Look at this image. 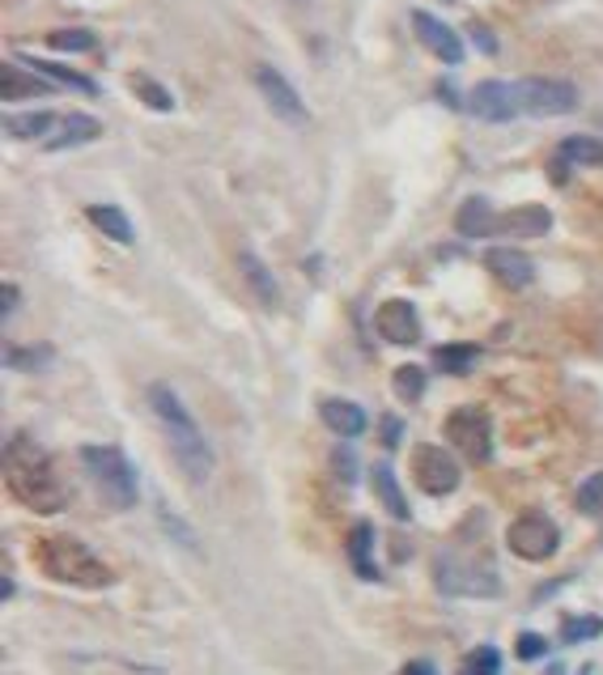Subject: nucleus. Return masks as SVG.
Here are the masks:
<instances>
[{
	"label": "nucleus",
	"mask_w": 603,
	"mask_h": 675,
	"mask_svg": "<svg viewBox=\"0 0 603 675\" xmlns=\"http://www.w3.org/2000/svg\"><path fill=\"white\" fill-rule=\"evenodd\" d=\"M149 408H154V417H158L161 434H166V446H170L174 463L183 468V477L192 480V484H204V480L213 477V450H208V442H204L196 417L188 412V403L179 399L174 387L154 383V387H149Z\"/></svg>",
	"instance_id": "nucleus-1"
},
{
	"label": "nucleus",
	"mask_w": 603,
	"mask_h": 675,
	"mask_svg": "<svg viewBox=\"0 0 603 675\" xmlns=\"http://www.w3.org/2000/svg\"><path fill=\"white\" fill-rule=\"evenodd\" d=\"M4 480H9V493L35 510V515H56L64 510V484L56 477L51 459L35 450L26 437H13L9 450H4Z\"/></svg>",
	"instance_id": "nucleus-2"
},
{
	"label": "nucleus",
	"mask_w": 603,
	"mask_h": 675,
	"mask_svg": "<svg viewBox=\"0 0 603 675\" xmlns=\"http://www.w3.org/2000/svg\"><path fill=\"white\" fill-rule=\"evenodd\" d=\"M35 565L51 582H64L77 591H102L116 582V569L73 535H43L35 544Z\"/></svg>",
	"instance_id": "nucleus-3"
},
{
	"label": "nucleus",
	"mask_w": 603,
	"mask_h": 675,
	"mask_svg": "<svg viewBox=\"0 0 603 675\" xmlns=\"http://www.w3.org/2000/svg\"><path fill=\"white\" fill-rule=\"evenodd\" d=\"M81 468H85V477L94 480V489L102 493V502L111 510H132L141 502V480H136L120 446H102V442L81 446Z\"/></svg>",
	"instance_id": "nucleus-4"
},
{
	"label": "nucleus",
	"mask_w": 603,
	"mask_h": 675,
	"mask_svg": "<svg viewBox=\"0 0 603 675\" xmlns=\"http://www.w3.org/2000/svg\"><path fill=\"white\" fill-rule=\"evenodd\" d=\"M412 480H417L421 493H430V497H446V493L459 489L463 472H459V459H455L446 446L421 442V446H412Z\"/></svg>",
	"instance_id": "nucleus-5"
},
{
	"label": "nucleus",
	"mask_w": 603,
	"mask_h": 675,
	"mask_svg": "<svg viewBox=\"0 0 603 675\" xmlns=\"http://www.w3.org/2000/svg\"><path fill=\"white\" fill-rule=\"evenodd\" d=\"M519 85V107H523V116H569V111H578V89H574V81H562V77H527V81H515Z\"/></svg>",
	"instance_id": "nucleus-6"
},
{
	"label": "nucleus",
	"mask_w": 603,
	"mask_h": 675,
	"mask_svg": "<svg viewBox=\"0 0 603 675\" xmlns=\"http://www.w3.org/2000/svg\"><path fill=\"white\" fill-rule=\"evenodd\" d=\"M506 544H510V553L523 556V561H548V556L562 549V531H557V522L548 515L527 510V515H519L510 522Z\"/></svg>",
	"instance_id": "nucleus-7"
},
{
	"label": "nucleus",
	"mask_w": 603,
	"mask_h": 675,
	"mask_svg": "<svg viewBox=\"0 0 603 675\" xmlns=\"http://www.w3.org/2000/svg\"><path fill=\"white\" fill-rule=\"evenodd\" d=\"M446 442L463 459H472V463H489L493 459V425H489V417L481 408H455L446 417Z\"/></svg>",
	"instance_id": "nucleus-8"
},
{
	"label": "nucleus",
	"mask_w": 603,
	"mask_h": 675,
	"mask_svg": "<svg viewBox=\"0 0 603 675\" xmlns=\"http://www.w3.org/2000/svg\"><path fill=\"white\" fill-rule=\"evenodd\" d=\"M255 89L264 94V103H268V111H273L277 120L293 123V128H302V123L311 120V111H306V103L298 98V89H293L289 77L277 73L273 64H260V69H255Z\"/></svg>",
	"instance_id": "nucleus-9"
},
{
	"label": "nucleus",
	"mask_w": 603,
	"mask_h": 675,
	"mask_svg": "<svg viewBox=\"0 0 603 675\" xmlns=\"http://www.w3.org/2000/svg\"><path fill=\"white\" fill-rule=\"evenodd\" d=\"M468 107H472V116L484 123H510L515 116H523V107H519V85H510V81H481V85L472 89Z\"/></svg>",
	"instance_id": "nucleus-10"
},
{
	"label": "nucleus",
	"mask_w": 603,
	"mask_h": 675,
	"mask_svg": "<svg viewBox=\"0 0 603 675\" xmlns=\"http://www.w3.org/2000/svg\"><path fill=\"white\" fill-rule=\"evenodd\" d=\"M438 587L446 595H484L493 599L502 591L493 569H477V565H459L455 556H438Z\"/></svg>",
	"instance_id": "nucleus-11"
},
{
	"label": "nucleus",
	"mask_w": 603,
	"mask_h": 675,
	"mask_svg": "<svg viewBox=\"0 0 603 675\" xmlns=\"http://www.w3.org/2000/svg\"><path fill=\"white\" fill-rule=\"evenodd\" d=\"M374 327H378V336L387 340V345H417L421 340V315H417V306L408 302V298H387L378 311H374Z\"/></svg>",
	"instance_id": "nucleus-12"
},
{
	"label": "nucleus",
	"mask_w": 603,
	"mask_h": 675,
	"mask_svg": "<svg viewBox=\"0 0 603 675\" xmlns=\"http://www.w3.org/2000/svg\"><path fill=\"white\" fill-rule=\"evenodd\" d=\"M412 35L421 39V47L430 56H438L443 64H463V39L459 31H450L443 17L425 13V9H412Z\"/></svg>",
	"instance_id": "nucleus-13"
},
{
	"label": "nucleus",
	"mask_w": 603,
	"mask_h": 675,
	"mask_svg": "<svg viewBox=\"0 0 603 675\" xmlns=\"http://www.w3.org/2000/svg\"><path fill=\"white\" fill-rule=\"evenodd\" d=\"M484 268L502 280L506 289H527V285L535 280V264L527 260L523 251H515V246H493V251H484Z\"/></svg>",
	"instance_id": "nucleus-14"
},
{
	"label": "nucleus",
	"mask_w": 603,
	"mask_h": 675,
	"mask_svg": "<svg viewBox=\"0 0 603 675\" xmlns=\"http://www.w3.org/2000/svg\"><path fill=\"white\" fill-rule=\"evenodd\" d=\"M497 226H502V213H497L484 196L463 200L459 213H455V230H459L463 239H489V234H497Z\"/></svg>",
	"instance_id": "nucleus-15"
},
{
	"label": "nucleus",
	"mask_w": 603,
	"mask_h": 675,
	"mask_svg": "<svg viewBox=\"0 0 603 675\" xmlns=\"http://www.w3.org/2000/svg\"><path fill=\"white\" fill-rule=\"evenodd\" d=\"M319 421L331 430L336 437H362L365 434V408L353 399H323L319 403Z\"/></svg>",
	"instance_id": "nucleus-16"
},
{
	"label": "nucleus",
	"mask_w": 603,
	"mask_h": 675,
	"mask_svg": "<svg viewBox=\"0 0 603 675\" xmlns=\"http://www.w3.org/2000/svg\"><path fill=\"white\" fill-rule=\"evenodd\" d=\"M548 230H553V213L544 204L510 208V213H502V226H497V234H515V239H540Z\"/></svg>",
	"instance_id": "nucleus-17"
},
{
	"label": "nucleus",
	"mask_w": 603,
	"mask_h": 675,
	"mask_svg": "<svg viewBox=\"0 0 603 675\" xmlns=\"http://www.w3.org/2000/svg\"><path fill=\"white\" fill-rule=\"evenodd\" d=\"M102 136V123L94 120V116H64L60 128L43 141L51 154H64V149H77V145H89V141H98Z\"/></svg>",
	"instance_id": "nucleus-18"
},
{
	"label": "nucleus",
	"mask_w": 603,
	"mask_h": 675,
	"mask_svg": "<svg viewBox=\"0 0 603 675\" xmlns=\"http://www.w3.org/2000/svg\"><path fill=\"white\" fill-rule=\"evenodd\" d=\"M553 166H557V179H565L569 166H603V141L600 136H565Z\"/></svg>",
	"instance_id": "nucleus-19"
},
{
	"label": "nucleus",
	"mask_w": 603,
	"mask_h": 675,
	"mask_svg": "<svg viewBox=\"0 0 603 675\" xmlns=\"http://www.w3.org/2000/svg\"><path fill=\"white\" fill-rule=\"evenodd\" d=\"M17 64H26L31 73H39L43 81H56V85H69V89H77V94H98V85L94 77H85L77 69H69V64H56V60H35V56H17Z\"/></svg>",
	"instance_id": "nucleus-20"
},
{
	"label": "nucleus",
	"mask_w": 603,
	"mask_h": 675,
	"mask_svg": "<svg viewBox=\"0 0 603 675\" xmlns=\"http://www.w3.org/2000/svg\"><path fill=\"white\" fill-rule=\"evenodd\" d=\"M239 273H242V280H246V289L260 298V306H277V277L268 273V264H264L255 251H242Z\"/></svg>",
	"instance_id": "nucleus-21"
},
{
	"label": "nucleus",
	"mask_w": 603,
	"mask_h": 675,
	"mask_svg": "<svg viewBox=\"0 0 603 675\" xmlns=\"http://www.w3.org/2000/svg\"><path fill=\"white\" fill-rule=\"evenodd\" d=\"M85 217L94 221V230H98V234H107V239L120 242V246H128V242L136 239V230H132L128 213L116 208V204H89V208H85Z\"/></svg>",
	"instance_id": "nucleus-22"
},
{
	"label": "nucleus",
	"mask_w": 603,
	"mask_h": 675,
	"mask_svg": "<svg viewBox=\"0 0 603 675\" xmlns=\"http://www.w3.org/2000/svg\"><path fill=\"white\" fill-rule=\"evenodd\" d=\"M370 480H374V493H378L383 510L396 518V522H408V518H412V510H408V502H403L400 480H396V472H391V463H374Z\"/></svg>",
	"instance_id": "nucleus-23"
},
{
	"label": "nucleus",
	"mask_w": 603,
	"mask_h": 675,
	"mask_svg": "<svg viewBox=\"0 0 603 675\" xmlns=\"http://www.w3.org/2000/svg\"><path fill=\"white\" fill-rule=\"evenodd\" d=\"M4 128H9V136H17V141H47V136L60 128V116H51V111H26V116H9Z\"/></svg>",
	"instance_id": "nucleus-24"
},
{
	"label": "nucleus",
	"mask_w": 603,
	"mask_h": 675,
	"mask_svg": "<svg viewBox=\"0 0 603 675\" xmlns=\"http://www.w3.org/2000/svg\"><path fill=\"white\" fill-rule=\"evenodd\" d=\"M477 361H481V345H443V349H434V365L443 374H472Z\"/></svg>",
	"instance_id": "nucleus-25"
},
{
	"label": "nucleus",
	"mask_w": 603,
	"mask_h": 675,
	"mask_svg": "<svg viewBox=\"0 0 603 675\" xmlns=\"http://www.w3.org/2000/svg\"><path fill=\"white\" fill-rule=\"evenodd\" d=\"M0 89H4V98H31V94H47L51 85H47L39 73H31L26 64H9V69H4V85H0Z\"/></svg>",
	"instance_id": "nucleus-26"
},
{
	"label": "nucleus",
	"mask_w": 603,
	"mask_h": 675,
	"mask_svg": "<svg viewBox=\"0 0 603 675\" xmlns=\"http://www.w3.org/2000/svg\"><path fill=\"white\" fill-rule=\"evenodd\" d=\"M370 544H374V527H370V522H358L353 535H349V556H353V565H358L362 578H378V569L370 565Z\"/></svg>",
	"instance_id": "nucleus-27"
},
{
	"label": "nucleus",
	"mask_w": 603,
	"mask_h": 675,
	"mask_svg": "<svg viewBox=\"0 0 603 675\" xmlns=\"http://www.w3.org/2000/svg\"><path fill=\"white\" fill-rule=\"evenodd\" d=\"M132 89H136V98H141L145 107H154V111H174V94L161 89L154 77H132Z\"/></svg>",
	"instance_id": "nucleus-28"
},
{
	"label": "nucleus",
	"mask_w": 603,
	"mask_h": 675,
	"mask_svg": "<svg viewBox=\"0 0 603 675\" xmlns=\"http://www.w3.org/2000/svg\"><path fill=\"white\" fill-rule=\"evenodd\" d=\"M391 383H396V396L408 399V403H417V399L425 396V370L421 365H400Z\"/></svg>",
	"instance_id": "nucleus-29"
},
{
	"label": "nucleus",
	"mask_w": 603,
	"mask_h": 675,
	"mask_svg": "<svg viewBox=\"0 0 603 675\" xmlns=\"http://www.w3.org/2000/svg\"><path fill=\"white\" fill-rule=\"evenodd\" d=\"M459 675H502V654H497L493 646H481V650H472V654L463 659Z\"/></svg>",
	"instance_id": "nucleus-30"
},
{
	"label": "nucleus",
	"mask_w": 603,
	"mask_h": 675,
	"mask_svg": "<svg viewBox=\"0 0 603 675\" xmlns=\"http://www.w3.org/2000/svg\"><path fill=\"white\" fill-rule=\"evenodd\" d=\"M47 47H56V51H94L98 39H94V31H51L47 35Z\"/></svg>",
	"instance_id": "nucleus-31"
},
{
	"label": "nucleus",
	"mask_w": 603,
	"mask_h": 675,
	"mask_svg": "<svg viewBox=\"0 0 603 675\" xmlns=\"http://www.w3.org/2000/svg\"><path fill=\"white\" fill-rule=\"evenodd\" d=\"M574 502H578V510H582V515H603V472H595V477L582 480Z\"/></svg>",
	"instance_id": "nucleus-32"
},
{
	"label": "nucleus",
	"mask_w": 603,
	"mask_h": 675,
	"mask_svg": "<svg viewBox=\"0 0 603 675\" xmlns=\"http://www.w3.org/2000/svg\"><path fill=\"white\" fill-rule=\"evenodd\" d=\"M603 634V620L600 616H569L562 625V641H591V637H600Z\"/></svg>",
	"instance_id": "nucleus-33"
},
{
	"label": "nucleus",
	"mask_w": 603,
	"mask_h": 675,
	"mask_svg": "<svg viewBox=\"0 0 603 675\" xmlns=\"http://www.w3.org/2000/svg\"><path fill=\"white\" fill-rule=\"evenodd\" d=\"M47 358H51V349L43 345V349H9V365L13 370H35V365H47Z\"/></svg>",
	"instance_id": "nucleus-34"
},
{
	"label": "nucleus",
	"mask_w": 603,
	"mask_h": 675,
	"mask_svg": "<svg viewBox=\"0 0 603 675\" xmlns=\"http://www.w3.org/2000/svg\"><path fill=\"white\" fill-rule=\"evenodd\" d=\"M331 468H336V477L345 480V484H353V477H358V455L340 446V450L331 455Z\"/></svg>",
	"instance_id": "nucleus-35"
},
{
	"label": "nucleus",
	"mask_w": 603,
	"mask_h": 675,
	"mask_svg": "<svg viewBox=\"0 0 603 675\" xmlns=\"http://www.w3.org/2000/svg\"><path fill=\"white\" fill-rule=\"evenodd\" d=\"M540 654H548V641L540 634H523L519 637V659H540Z\"/></svg>",
	"instance_id": "nucleus-36"
},
{
	"label": "nucleus",
	"mask_w": 603,
	"mask_h": 675,
	"mask_svg": "<svg viewBox=\"0 0 603 675\" xmlns=\"http://www.w3.org/2000/svg\"><path fill=\"white\" fill-rule=\"evenodd\" d=\"M472 43H477V47H484V51H489V56H493V51H497V39H493V35H489V31H484V26H472Z\"/></svg>",
	"instance_id": "nucleus-37"
},
{
	"label": "nucleus",
	"mask_w": 603,
	"mask_h": 675,
	"mask_svg": "<svg viewBox=\"0 0 603 675\" xmlns=\"http://www.w3.org/2000/svg\"><path fill=\"white\" fill-rule=\"evenodd\" d=\"M396 675H438V672H434V663L417 659V663H408V667H403V672H396Z\"/></svg>",
	"instance_id": "nucleus-38"
},
{
	"label": "nucleus",
	"mask_w": 603,
	"mask_h": 675,
	"mask_svg": "<svg viewBox=\"0 0 603 675\" xmlns=\"http://www.w3.org/2000/svg\"><path fill=\"white\" fill-rule=\"evenodd\" d=\"M13 306H17V289H13V285H4V293H0V311L9 315Z\"/></svg>",
	"instance_id": "nucleus-39"
},
{
	"label": "nucleus",
	"mask_w": 603,
	"mask_h": 675,
	"mask_svg": "<svg viewBox=\"0 0 603 675\" xmlns=\"http://www.w3.org/2000/svg\"><path fill=\"white\" fill-rule=\"evenodd\" d=\"M396 437H400V421H396V417H387V446H391Z\"/></svg>",
	"instance_id": "nucleus-40"
},
{
	"label": "nucleus",
	"mask_w": 603,
	"mask_h": 675,
	"mask_svg": "<svg viewBox=\"0 0 603 675\" xmlns=\"http://www.w3.org/2000/svg\"><path fill=\"white\" fill-rule=\"evenodd\" d=\"M544 675H565V667H562V663H553V667H548Z\"/></svg>",
	"instance_id": "nucleus-41"
}]
</instances>
